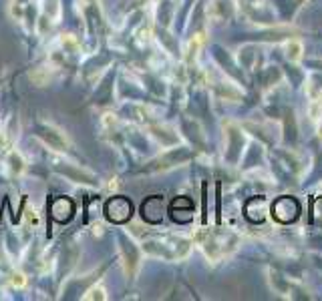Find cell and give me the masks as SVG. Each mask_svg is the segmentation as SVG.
Wrapping results in <instances>:
<instances>
[{
  "instance_id": "obj_1",
  "label": "cell",
  "mask_w": 322,
  "mask_h": 301,
  "mask_svg": "<svg viewBox=\"0 0 322 301\" xmlns=\"http://www.w3.org/2000/svg\"><path fill=\"white\" fill-rule=\"evenodd\" d=\"M107 209H115V213L113 211L109 213V219H113V221H125V219L131 215V203L121 199V197H115V199L109 201Z\"/></svg>"
},
{
  "instance_id": "obj_2",
  "label": "cell",
  "mask_w": 322,
  "mask_h": 301,
  "mask_svg": "<svg viewBox=\"0 0 322 301\" xmlns=\"http://www.w3.org/2000/svg\"><path fill=\"white\" fill-rule=\"evenodd\" d=\"M105 299L107 295H105V289H103V287H93V289L89 291V295H85L83 299Z\"/></svg>"
},
{
  "instance_id": "obj_3",
  "label": "cell",
  "mask_w": 322,
  "mask_h": 301,
  "mask_svg": "<svg viewBox=\"0 0 322 301\" xmlns=\"http://www.w3.org/2000/svg\"><path fill=\"white\" fill-rule=\"evenodd\" d=\"M12 285L15 287H24L26 285V279H24L22 273H15V275H12Z\"/></svg>"
},
{
  "instance_id": "obj_4",
  "label": "cell",
  "mask_w": 322,
  "mask_h": 301,
  "mask_svg": "<svg viewBox=\"0 0 322 301\" xmlns=\"http://www.w3.org/2000/svg\"><path fill=\"white\" fill-rule=\"evenodd\" d=\"M290 50H292V52H290V57H292V59H298V57H300V45L292 43V45H290Z\"/></svg>"
}]
</instances>
